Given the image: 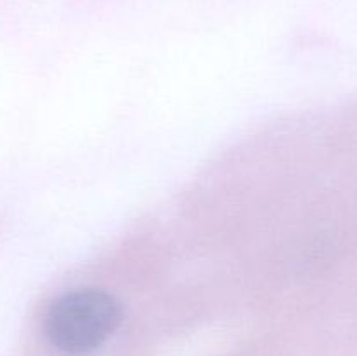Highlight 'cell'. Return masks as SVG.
I'll use <instances>...</instances> for the list:
<instances>
[{"label":"cell","mask_w":357,"mask_h":356,"mask_svg":"<svg viewBox=\"0 0 357 356\" xmlns=\"http://www.w3.org/2000/svg\"><path fill=\"white\" fill-rule=\"evenodd\" d=\"M121 320V304L114 295L96 288L73 290L49 306L44 334L58 351L80 356L105 344Z\"/></svg>","instance_id":"cell-1"}]
</instances>
